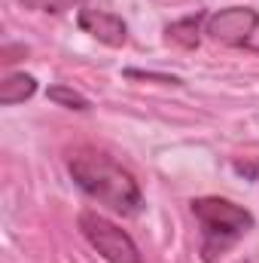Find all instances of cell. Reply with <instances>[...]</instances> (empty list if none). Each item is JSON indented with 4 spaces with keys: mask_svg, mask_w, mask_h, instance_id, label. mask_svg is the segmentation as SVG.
Returning a JSON list of instances; mask_svg holds the SVG:
<instances>
[{
    "mask_svg": "<svg viewBox=\"0 0 259 263\" xmlns=\"http://www.w3.org/2000/svg\"><path fill=\"white\" fill-rule=\"evenodd\" d=\"M28 9H37V12H52V15H61L67 9H76L82 6L85 0H21Z\"/></svg>",
    "mask_w": 259,
    "mask_h": 263,
    "instance_id": "ba28073f",
    "label": "cell"
},
{
    "mask_svg": "<svg viewBox=\"0 0 259 263\" xmlns=\"http://www.w3.org/2000/svg\"><path fill=\"white\" fill-rule=\"evenodd\" d=\"M37 92V80L31 73H12L0 83V104L12 107V104H21L28 101L31 95Z\"/></svg>",
    "mask_w": 259,
    "mask_h": 263,
    "instance_id": "8992f818",
    "label": "cell"
},
{
    "mask_svg": "<svg viewBox=\"0 0 259 263\" xmlns=\"http://www.w3.org/2000/svg\"><path fill=\"white\" fill-rule=\"evenodd\" d=\"M241 263H247V260H241Z\"/></svg>",
    "mask_w": 259,
    "mask_h": 263,
    "instance_id": "30bf717a",
    "label": "cell"
},
{
    "mask_svg": "<svg viewBox=\"0 0 259 263\" xmlns=\"http://www.w3.org/2000/svg\"><path fill=\"white\" fill-rule=\"evenodd\" d=\"M67 172L85 196H92L95 202H101L119 214H137L143 208V193H140L134 175L95 147L70 150Z\"/></svg>",
    "mask_w": 259,
    "mask_h": 263,
    "instance_id": "6da1fadb",
    "label": "cell"
},
{
    "mask_svg": "<svg viewBox=\"0 0 259 263\" xmlns=\"http://www.w3.org/2000/svg\"><path fill=\"white\" fill-rule=\"evenodd\" d=\"M49 98H52L55 104H64V107H70V110H89V101H85L79 92L64 89V86H52V89H49Z\"/></svg>",
    "mask_w": 259,
    "mask_h": 263,
    "instance_id": "9c48e42d",
    "label": "cell"
},
{
    "mask_svg": "<svg viewBox=\"0 0 259 263\" xmlns=\"http://www.w3.org/2000/svg\"><path fill=\"white\" fill-rule=\"evenodd\" d=\"M76 22L85 34H92L95 40H101L107 46H125V40H128V25L107 9H79Z\"/></svg>",
    "mask_w": 259,
    "mask_h": 263,
    "instance_id": "5b68a950",
    "label": "cell"
},
{
    "mask_svg": "<svg viewBox=\"0 0 259 263\" xmlns=\"http://www.w3.org/2000/svg\"><path fill=\"white\" fill-rule=\"evenodd\" d=\"M256 28H259V12L250 9V6H229V9H220V12L204 18V34L217 43H226V46L247 43Z\"/></svg>",
    "mask_w": 259,
    "mask_h": 263,
    "instance_id": "277c9868",
    "label": "cell"
},
{
    "mask_svg": "<svg viewBox=\"0 0 259 263\" xmlns=\"http://www.w3.org/2000/svg\"><path fill=\"white\" fill-rule=\"evenodd\" d=\"M192 214L201 227V260L217 263L241 236L253 230V214L229 199L201 196L192 199Z\"/></svg>",
    "mask_w": 259,
    "mask_h": 263,
    "instance_id": "7a4b0ae2",
    "label": "cell"
},
{
    "mask_svg": "<svg viewBox=\"0 0 259 263\" xmlns=\"http://www.w3.org/2000/svg\"><path fill=\"white\" fill-rule=\"evenodd\" d=\"M204 15H189L183 22H174L168 25V40L171 43H180V46H198V22Z\"/></svg>",
    "mask_w": 259,
    "mask_h": 263,
    "instance_id": "52a82bcc",
    "label": "cell"
},
{
    "mask_svg": "<svg viewBox=\"0 0 259 263\" xmlns=\"http://www.w3.org/2000/svg\"><path fill=\"white\" fill-rule=\"evenodd\" d=\"M79 230H82L85 242L107 263H143L137 245H134V239H131L122 227H116L113 220H107L104 214L82 211L79 214Z\"/></svg>",
    "mask_w": 259,
    "mask_h": 263,
    "instance_id": "3957f363",
    "label": "cell"
}]
</instances>
